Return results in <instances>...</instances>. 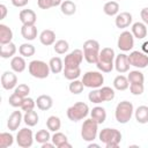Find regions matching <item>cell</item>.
Segmentation results:
<instances>
[{
	"mask_svg": "<svg viewBox=\"0 0 148 148\" xmlns=\"http://www.w3.org/2000/svg\"><path fill=\"white\" fill-rule=\"evenodd\" d=\"M114 50L112 47H103L99 51V57L98 61L96 62V67L102 73H110L114 68Z\"/></svg>",
	"mask_w": 148,
	"mask_h": 148,
	"instance_id": "cell-1",
	"label": "cell"
},
{
	"mask_svg": "<svg viewBox=\"0 0 148 148\" xmlns=\"http://www.w3.org/2000/svg\"><path fill=\"white\" fill-rule=\"evenodd\" d=\"M98 140L106 148H117L121 141V133L117 128L105 127L98 133Z\"/></svg>",
	"mask_w": 148,
	"mask_h": 148,
	"instance_id": "cell-2",
	"label": "cell"
},
{
	"mask_svg": "<svg viewBox=\"0 0 148 148\" xmlns=\"http://www.w3.org/2000/svg\"><path fill=\"white\" fill-rule=\"evenodd\" d=\"M134 114V106L128 101H121L114 110V118L119 124H127Z\"/></svg>",
	"mask_w": 148,
	"mask_h": 148,
	"instance_id": "cell-3",
	"label": "cell"
},
{
	"mask_svg": "<svg viewBox=\"0 0 148 148\" xmlns=\"http://www.w3.org/2000/svg\"><path fill=\"white\" fill-rule=\"evenodd\" d=\"M99 43L96 39H88L83 43V56L88 64H95L98 61L99 57Z\"/></svg>",
	"mask_w": 148,
	"mask_h": 148,
	"instance_id": "cell-4",
	"label": "cell"
},
{
	"mask_svg": "<svg viewBox=\"0 0 148 148\" xmlns=\"http://www.w3.org/2000/svg\"><path fill=\"white\" fill-rule=\"evenodd\" d=\"M28 71H29V74L32 77L40 79V80L46 79L51 73L49 64H46L43 60H32V61H30L29 65H28Z\"/></svg>",
	"mask_w": 148,
	"mask_h": 148,
	"instance_id": "cell-5",
	"label": "cell"
},
{
	"mask_svg": "<svg viewBox=\"0 0 148 148\" xmlns=\"http://www.w3.org/2000/svg\"><path fill=\"white\" fill-rule=\"evenodd\" d=\"M89 114V106L84 102H76L67 109V117L71 121H80Z\"/></svg>",
	"mask_w": 148,
	"mask_h": 148,
	"instance_id": "cell-6",
	"label": "cell"
},
{
	"mask_svg": "<svg viewBox=\"0 0 148 148\" xmlns=\"http://www.w3.org/2000/svg\"><path fill=\"white\" fill-rule=\"evenodd\" d=\"M98 135V123L92 118L86 119L81 126V138L83 141L91 142Z\"/></svg>",
	"mask_w": 148,
	"mask_h": 148,
	"instance_id": "cell-7",
	"label": "cell"
},
{
	"mask_svg": "<svg viewBox=\"0 0 148 148\" xmlns=\"http://www.w3.org/2000/svg\"><path fill=\"white\" fill-rule=\"evenodd\" d=\"M82 82H83L84 87H87V88H91V89L101 88L104 83V76H103L102 72L88 71L83 74Z\"/></svg>",
	"mask_w": 148,
	"mask_h": 148,
	"instance_id": "cell-8",
	"label": "cell"
},
{
	"mask_svg": "<svg viewBox=\"0 0 148 148\" xmlns=\"http://www.w3.org/2000/svg\"><path fill=\"white\" fill-rule=\"evenodd\" d=\"M83 51L80 49H75L69 52L64 59V68H77L83 61Z\"/></svg>",
	"mask_w": 148,
	"mask_h": 148,
	"instance_id": "cell-9",
	"label": "cell"
},
{
	"mask_svg": "<svg viewBox=\"0 0 148 148\" xmlns=\"http://www.w3.org/2000/svg\"><path fill=\"white\" fill-rule=\"evenodd\" d=\"M34 133L28 127H23L21 128L17 134H16V143L18 147L21 148H29L32 146L34 143Z\"/></svg>",
	"mask_w": 148,
	"mask_h": 148,
	"instance_id": "cell-10",
	"label": "cell"
},
{
	"mask_svg": "<svg viewBox=\"0 0 148 148\" xmlns=\"http://www.w3.org/2000/svg\"><path fill=\"white\" fill-rule=\"evenodd\" d=\"M117 46L123 52L131 51L134 46V36H133V34L128 30H124L118 37Z\"/></svg>",
	"mask_w": 148,
	"mask_h": 148,
	"instance_id": "cell-11",
	"label": "cell"
},
{
	"mask_svg": "<svg viewBox=\"0 0 148 148\" xmlns=\"http://www.w3.org/2000/svg\"><path fill=\"white\" fill-rule=\"evenodd\" d=\"M130 65L135 68H146L148 66V56L141 51H132L128 54Z\"/></svg>",
	"mask_w": 148,
	"mask_h": 148,
	"instance_id": "cell-12",
	"label": "cell"
},
{
	"mask_svg": "<svg viewBox=\"0 0 148 148\" xmlns=\"http://www.w3.org/2000/svg\"><path fill=\"white\" fill-rule=\"evenodd\" d=\"M1 86L3 89L6 90H12L15 89V87L17 86V76L15 74L14 71H6L1 74Z\"/></svg>",
	"mask_w": 148,
	"mask_h": 148,
	"instance_id": "cell-13",
	"label": "cell"
},
{
	"mask_svg": "<svg viewBox=\"0 0 148 148\" xmlns=\"http://www.w3.org/2000/svg\"><path fill=\"white\" fill-rule=\"evenodd\" d=\"M130 61H128V56L125 53H119L118 56H116L114 59V68L118 73L124 74L127 73L130 71Z\"/></svg>",
	"mask_w": 148,
	"mask_h": 148,
	"instance_id": "cell-14",
	"label": "cell"
},
{
	"mask_svg": "<svg viewBox=\"0 0 148 148\" xmlns=\"http://www.w3.org/2000/svg\"><path fill=\"white\" fill-rule=\"evenodd\" d=\"M132 21H133V16L130 12H121L116 15L114 24L119 29H125L132 24Z\"/></svg>",
	"mask_w": 148,
	"mask_h": 148,
	"instance_id": "cell-15",
	"label": "cell"
},
{
	"mask_svg": "<svg viewBox=\"0 0 148 148\" xmlns=\"http://www.w3.org/2000/svg\"><path fill=\"white\" fill-rule=\"evenodd\" d=\"M22 120H23L22 111H18V110L13 111L9 114L8 119H7V127H8V130L9 131H16L20 127Z\"/></svg>",
	"mask_w": 148,
	"mask_h": 148,
	"instance_id": "cell-16",
	"label": "cell"
},
{
	"mask_svg": "<svg viewBox=\"0 0 148 148\" xmlns=\"http://www.w3.org/2000/svg\"><path fill=\"white\" fill-rule=\"evenodd\" d=\"M18 18L22 24L35 25V23L37 21V15L32 9H22L18 14Z\"/></svg>",
	"mask_w": 148,
	"mask_h": 148,
	"instance_id": "cell-17",
	"label": "cell"
},
{
	"mask_svg": "<svg viewBox=\"0 0 148 148\" xmlns=\"http://www.w3.org/2000/svg\"><path fill=\"white\" fill-rule=\"evenodd\" d=\"M51 141L58 148H72V145L68 142L67 135L61 133V132H59V131L54 132V134L51 136Z\"/></svg>",
	"mask_w": 148,
	"mask_h": 148,
	"instance_id": "cell-18",
	"label": "cell"
},
{
	"mask_svg": "<svg viewBox=\"0 0 148 148\" xmlns=\"http://www.w3.org/2000/svg\"><path fill=\"white\" fill-rule=\"evenodd\" d=\"M131 32L133 34L134 38L143 39L148 34V28L143 22H135V23L132 24Z\"/></svg>",
	"mask_w": 148,
	"mask_h": 148,
	"instance_id": "cell-19",
	"label": "cell"
},
{
	"mask_svg": "<svg viewBox=\"0 0 148 148\" xmlns=\"http://www.w3.org/2000/svg\"><path fill=\"white\" fill-rule=\"evenodd\" d=\"M39 42L45 45V46H50L53 45L56 43V32L51 29H45L39 34Z\"/></svg>",
	"mask_w": 148,
	"mask_h": 148,
	"instance_id": "cell-20",
	"label": "cell"
},
{
	"mask_svg": "<svg viewBox=\"0 0 148 148\" xmlns=\"http://www.w3.org/2000/svg\"><path fill=\"white\" fill-rule=\"evenodd\" d=\"M13 37H14L13 30L8 25L1 23L0 24V44L5 45V44L10 43L13 40Z\"/></svg>",
	"mask_w": 148,
	"mask_h": 148,
	"instance_id": "cell-21",
	"label": "cell"
},
{
	"mask_svg": "<svg viewBox=\"0 0 148 148\" xmlns=\"http://www.w3.org/2000/svg\"><path fill=\"white\" fill-rule=\"evenodd\" d=\"M27 67V62L24 60V57L22 56H14L10 60V68L15 73H22Z\"/></svg>",
	"mask_w": 148,
	"mask_h": 148,
	"instance_id": "cell-22",
	"label": "cell"
},
{
	"mask_svg": "<svg viewBox=\"0 0 148 148\" xmlns=\"http://www.w3.org/2000/svg\"><path fill=\"white\" fill-rule=\"evenodd\" d=\"M36 105L42 111H47L53 105V99L50 95H40L36 99Z\"/></svg>",
	"mask_w": 148,
	"mask_h": 148,
	"instance_id": "cell-23",
	"label": "cell"
},
{
	"mask_svg": "<svg viewBox=\"0 0 148 148\" xmlns=\"http://www.w3.org/2000/svg\"><path fill=\"white\" fill-rule=\"evenodd\" d=\"M134 118L139 124H147L148 123V106L140 105L134 110Z\"/></svg>",
	"mask_w": 148,
	"mask_h": 148,
	"instance_id": "cell-24",
	"label": "cell"
},
{
	"mask_svg": "<svg viewBox=\"0 0 148 148\" xmlns=\"http://www.w3.org/2000/svg\"><path fill=\"white\" fill-rule=\"evenodd\" d=\"M21 35L25 40H34L37 37V28L36 25H25L22 24Z\"/></svg>",
	"mask_w": 148,
	"mask_h": 148,
	"instance_id": "cell-25",
	"label": "cell"
},
{
	"mask_svg": "<svg viewBox=\"0 0 148 148\" xmlns=\"http://www.w3.org/2000/svg\"><path fill=\"white\" fill-rule=\"evenodd\" d=\"M90 118L96 120L98 123V125L103 124L105 121V119H106V111H105V109L102 108V106L92 108V110L90 111Z\"/></svg>",
	"mask_w": 148,
	"mask_h": 148,
	"instance_id": "cell-26",
	"label": "cell"
},
{
	"mask_svg": "<svg viewBox=\"0 0 148 148\" xmlns=\"http://www.w3.org/2000/svg\"><path fill=\"white\" fill-rule=\"evenodd\" d=\"M16 45L10 42L8 44L1 45V50H0V57L2 59H8V58H13L16 53Z\"/></svg>",
	"mask_w": 148,
	"mask_h": 148,
	"instance_id": "cell-27",
	"label": "cell"
},
{
	"mask_svg": "<svg viewBox=\"0 0 148 148\" xmlns=\"http://www.w3.org/2000/svg\"><path fill=\"white\" fill-rule=\"evenodd\" d=\"M113 88L116 90H119V91H124L126 89L130 88V81L127 79V76L120 74V75H117L113 80Z\"/></svg>",
	"mask_w": 148,
	"mask_h": 148,
	"instance_id": "cell-28",
	"label": "cell"
},
{
	"mask_svg": "<svg viewBox=\"0 0 148 148\" xmlns=\"http://www.w3.org/2000/svg\"><path fill=\"white\" fill-rule=\"evenodd\" d=\"M23 121H24V124H25L27 126L34 127V126H36V125L38 124V121H39V116H38V113H37L36 111H34V110L27 111V112H24V114H23Z\"/></svg>",
	"mask_w": 148,
	"mask_h": 148,
	"instance_id": "cell-29",
	"label": "cell"
},
{
	"mask_svg": "<svg viewBox=\"0 0 148 148\" xmlns=\"http://www.w3.org/2000/svg\"><path fill=\"white\" fill-rule=\"evenodd\" d=\"M103 12L108 16H116L119 13V3L116 0H110L106 1L103 6Z\"/></svg>",
	"mask_w": 148,
	"mask_h": 148,
	"instance_id": "cell-30",
	"label": "cell"
},
{
	"mask_svg": "<svg viewBox=\"0 0 148 148\" xmlns=\"http://www.w3.org/2000/svg\"><path fill=\"white\" fill-rule=\"evenodd\" d=\"M49 66L51 69V73L58 74L64 71V60L60 57H53L49 61Z\"/></svg>",
	"mask_w": 148,
	"mask_h": 148,
	"instance_id": "cell-31",
	"label": "cell"
},
{
	"mask_svg": "<svg viewBox=\"0 0 148 148\" xmlns=\"http://www.w3.org/2000/svg\"><path fill=\"white\" fill-rule=\"evenodd\" d=\"M60 10L64 15L71 16L76 13V5L72 0H64L60 5Z\"/></svg>",
	"mask_w": 148,
	"mask_h": 148,
	"instance_id": "cell-32",
	"label": "cell"
},
{
	"mask_svg": "<svg viewBox=\"0 0 148 148\" xmlns=\"http://www.w3.org/2000/svg\"><path fill=\"white\" fill-rule=\"evenodd\" d=\"M46 127L51 132H58L61 127V120L58 116H50L46 119Z\"/></svg>",
	"mask_w": 148,
	"mask_h": 148,
	"instance_id": "cell-33",
	"label": "cell"
},
{
	"mask_svg": "<svg viewBox=\"0 0 148 148\" xmlns=\"http://www.w3.org/2000/svg\"><path fill=\"white\" fill-rule=\"evenodd\" d=\"M36 50H35V46L30 43H23L20 45L18 47V53L24 57V58H29V57H32L35 54Z\"/></svg>",
	"mask_w": 148,
	"mask_h": 148,
	"instance_id": "cell-34",
	"label": "cell"
},
{
	"mask_svg": "<svg viewBox=\"0 0 148 148\" xmlns=\"http://www.w3.org/2000/svg\"><path fill=\"white\" fill-rule=\"evenodd\" d=\"M127 79H128L130 83H143L145 82V75L139 69L130 71L128 75H127Z\"/></svg>",
	"mask_w": 148,
	"mask_h": 148,
	"instance_id": "cell-35",
	"label": "cell"
},
{
	"mask_svg": "<svg viewBox=\"0 0 148 148\" xmlns=\"http://www.w3.org/2000/svg\"><path fill=\"white\" fill-rule=\"evenodd\" d=\"M99 91H101V96H102L103 102H110L116 96L114 89L111 88V87H108V86H102L99 88Z\"/></svg>",
	"mask_w": 148,
	"mask_h": 148,
	"instance_id": "cell-36",
	"label": "cell"
},
{
	"mask_svg": "<svg viewBox=\"0 0 148 148\" xmlns=\"http://www.w3.org/2000/svg\"><path fill=\"white\" fill-rule=\"evenodd\" d=\"M14 143V136L8 132L0 133V148H8L13 146Z\"/></svg>",
	"mask_w": 148,
	"mask_h": 148,
	"instance_id": "cell-37",
	"label": "cell"
},
{
	"mask_svg": "<svg viewBox=\"0 0 148 148\" xmlns=\"http://www.w3.org/2000/svg\"><path fill=\"white\" fill-rule=\"evenodd\" d=\"M69 49V44L65 39H59L53 44V50L58 54H65Z\"/></svg>",
	"mask_w": 148,
	"mask_h": 148,
	"instance_id": "cell-38",
	"label": "cell"
},
{
	"mask_svg": "<svg viewBox=\"0 0 148 148\" xmlns=\"http://www.w3.org/2000/svg\"><path fill=\"white\" fill-rule=\"evenodd\" d=\"M62 73H64L65 79H67L69 81H73V80H76V79L80 77L81 68L80 67H77V68H64Z\"/></svg>",
	"mask_w": 148,
	"mask_h": 148,
	"instance_id": "cell-39",
	"label": "cell"
},
{
	"mask_svg": "<svg viewBox=\"0 0 148 148\" xmlns=\"http://www.w3.org/2000/svg\"><path fill=\"white\" fill-rule=\"evenodd\" d=\"M83 88H84V84L82 82V80H73L71 81L69 86H68V89L69 91L73 94V95H79L83 91Z\"/></svg>",
	"mask_w": 148,
	"mask_h": 148,
	"instance_id": "cell-40",
	"label": "cell"
},
{
	"mask_svg": "<svg viewBox=\"0 0 148 148\" xmlns=\"http://www.w3.org/2000/svg\"><path fill=\"white\" fill-rule=\"evenodd\" d=\"M35 140H36L38 143H40V145H43V143L50 141V140H51V134H50L49 130H39V131L35 134Z\"/></svg>",
	"mask_w": 148,
	"mask_h": 148,
	"instance_id": "cell-41",
	"label": "cell"
},
{
	"mask_svg": "<svg viewBox=\"0 0 148 148\" xmlns=\"http://www.w3.org/2000/svg\"><path fill=\"white\" fill-rule=\"evenodd\" d=\"M60 0H37V5L40 9H50L51 7H56L61 5Z\"/></svg>",
	"mask_w": 148,
	"mask_h": 148,
	"instance_id": "cell-42",
	"label": "cell"
},
{
	"mask_svg": "<svg viewBox=\"0 0 148 148\" xmlns=\"http://www.w3.org/2000/svg\"><path fill=\"white\" fill-rule=\"evenodd\" d=\"M88 99H89V102L95 103V104H99V103H102L103 99H102V96H101L99 88L92 89V90L89 92V95H88Z\"/></svg>",
	"mask_w": 148,
	"mask_h": 148,
	"instance_id": "cell-43",
	"label": "cell"
},
{
	"mask_svg": "<svg viewBox=\"0 0 148 148\" xmlns=\"http://www.w3.org/2000/svg\"><path fill=\"white\" fill-rule=\"evenodd\" d=\"M23 98H24V97H21V96L17 95L16 92H13V94L9 96V98H8V103H9V105L13 106V108H21L22 102H23Z\"/></svg>",
	"mask_w": 148,
	"mask_h": 148,
	"instance_id": "cell-44",
	"label": "cell"
},
{
	"mask_svg": "<svg viewBox=\"0 0 148 148\" xmlns=\"http://www.w3.org/2000/svg\"><path fill=\"white\" fill-rule=\"evenodd\" d=\"M35 105H36V101L35 99H32L31 97H24L23 98V102H22V105H21V110L22 111H24V112H27V111H30V110H34V108H35Z\"/></svg>",
	"mask_w": 148,
	"mask_h": 148,
	"instance_id": "cell-45",
	"label": "cell"
},
{
	"mask_svg": "<svg viewBox=\"0 0 148 148\" xmlns=\"http://www.w3.org/2000/svg\"><path fill=\"white\" fill-rule=\"evenodd\" d=\"M14 92H16L17 95H20L21 97H27L29 95V92H30V87L28 84H25V83H21V84H18V86L15 87Z\"/></svg>",
	"mask_w": 148,
	"mask_h": 148,
	"instance_id": "cell-46",
	"label": "cell"
},
{
	"mask_svg": "<svg viewBox=\"0 0 148 148\" xmlns=\"http://www.w3.org/2000/svg\"><path fill=\"white\" fill-rule=\"evenodd\" d=\"M145 90V84L143 83H130V91L134 96L142 95Z\"/></svg>",
	"mask_w": 148,
	"mask_h": 148,
	"instance_id": "cell-47",
	"label": "cell"
},
{
	"mask_svg": "<svg viewBox=\"0 0 148 148\" xmlns=\"http://www.w3.org/2000/svg\"><path fill=\"white\" fill-rule=\"evenodd\" d=\"M140 16L142 18V22L148 27V7H145L140 12Z\"/></svg>",
	"mask_w": 148,
	"mask_h": 148,
	"instance_id": "cell-48",
	"label": "cell"
},
{
	"mask_svg": "<svg viewBox=\"0 0 148 148\" xmlns=\"http://www.w3.org/2000/svg\"><path fill=\"white\" fill-rule=\"evenodd\" d=\"M29 2V0H12V3L14 7H17V8H22L24 6H27Z\"/></svg>",
	"mask_w": 148,
	"mask_h": 148,
	"instance_id": "cell-49",
	"label": "cell"
},
{
	"mask_svg": "<svg viewBox=\"0 0 148 148\" xmlns=\"http://www.w3.org/2000/svg\"><path fill=\"white\" fill-rule=\"evenodd\" d=\"M0 12H1V15H0V20H3L5 17H6V15H7V7H6V5H3V3H1L0 5Z\"/></svg>",
	"mask_w": 148,
	"mask_h": 148,
	"instance_id": "cell-50",
	"label": "cell"
},
{
	"mask_svg": "<svg viewBox=\"0 0 148 148\" xmlns=\"http://www.w3.org/2000/svg\"><path fill=\"white\" fill-rule=\"evenodd\" d=\"M141 50H142L143 53H146V54L148 56V40H146V42L142 43V45H141Z\"/></svg>",
	"mask_w": 148,
	"mask_h": 148,
	"instance_id": "cell-51",
	"label": "cell"
},
{
	"mask_svg": "<svg viewBox=\"0 0 148 148\" xmlns=\"http://www.w3.org/2000/svg\"><path fill=\"white\" fill-rule=\"evenodd\" d=\"M53 147H56V146H54V143H53V142H52V143H50L49 141L42 145V148H53Z\"/></svg>",
	"mask_w": 148,
	"mask_h": 148,
	"instance_id": "cell-52",
	"label": "cell"
},
{
	"mask_svg": "<svg viewBox=\"0 0 148 148\" xmlns=\"http://www.w3.org/2000/svg\"><path fill=\"white\" fill-rule=\"evenodd\" d=\"M88 147H89V148H92V147H95V148H99V145H98V143H94V142L91 141V142L88 145Z\"/></svg>",
	"mask_w": 148,
	"mask_h": 148,
	"instance_id": "cell-53",
	"label": "cell"
},
{
	"mask_svg": "<svg viewBox=\"0 0 148 148\" xmlns=\"http://www.w3.org/2000/svg\"><path fill=\"white\" fill-rule=\"evenodd\" d=\"M116 1H121V0H116Z\"/></svg>",
	"mask_w": 148,
	"mask_h": 148,
	"instance_id": "cell-54",
	"label": "cell"
},
{
	"mask_svg": "<svg viewBox=\"0 0 148 148\" xmlns=\"http://www.w3.org/2000/svg\"><path fill=\"white\" fill-rule=\"evenodd\" d=\"M60 1H62V0H60Z\"/></svg>",
	"mask_w": 148,
	"mask_h": 148,
	"instance_id": "cell-55",
	"label": "cell"
}]
</instances>
